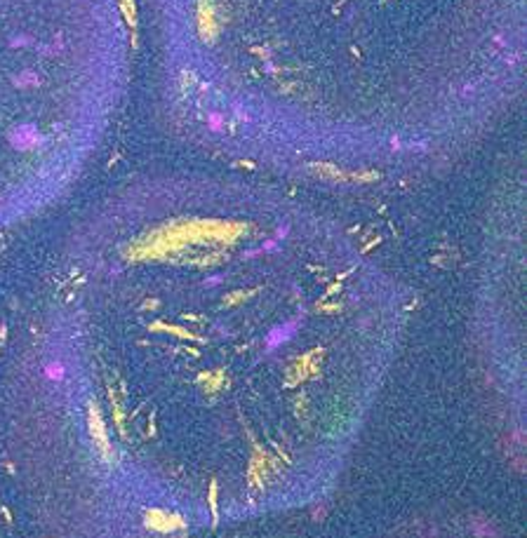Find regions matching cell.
Returning a JSON list of instances; mask_svg holds the SVG:
<instances>
[{"mask_svg":"<svg viewBox=\"0 0 527 538\" xmlns=\"http://www.w3.org/2000/svg\"><path fill=\"white\" fill-rule=\"evenodd\" d=\"M297 327H299V322L297 320H290V322H283V324H276L273 329H269V334H266V348H280V346H285L287 341H292V336L297 334Z\"/></svg>","mask_w":527,"mask_h":538,"instance_id":"obj_1","label":"cell"},{"mask_svg":"<svg viewBox=\"0 0 527 538\" xmlns=\"http://www.w3.org/2000/svg\"><path fill=\"white\" fill-rule=\"evenodd\" d=\"M90 432L97 439V446L101 449V454L106 456V458H111V446H109V439H106V432H104V423H101L97 409H90Z\"/></svg>","mask_w":527,"mask_h":538,"instance_id":"obj_2","label":"cell"},{"mask_svg":"<svg viewBox=\"0 0 527 538\" xmlns=\"http://www.w3.org/2000/svg\"><path fill=\"white\" fill-rule=\"evenodd\" d=\"M66 376V367H64L62 362H47L45 364V378L50 381H64Z\"/></svg>","mask_w":527,"mask_h":538,"instance_id":"obj_3","label":"cell"},{"mask_svg":"<svg viewBox=\"0 0 527 538\" xmlns=\"http://www.w3.org/2000/svg\"><path fill=\"white\" fill-rule=\"evenodd\" d=\"M209 127H212V130H221V118H219V116H209Z\"/></svg>","mask_w":527,"mask_h":538,"instance_id":"obj_4","label":"cell"},{"mask_svg":"<svg viewBox=\"0 0 527 538\" xmlns=\"http://www.w3.org/2000/svg\"><path fill=\"white\" fill-rule=\"evenodd\" d=\"M217 282H221V277H209L207 282H205V285H217Z\"/></svg>","mask_w":527,"mask_h":538,"instance_id":"obj_5","label":"cell"}]
</instances>
